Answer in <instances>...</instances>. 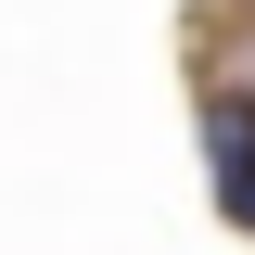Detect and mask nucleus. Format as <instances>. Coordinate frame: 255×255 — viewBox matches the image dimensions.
<instances>
[]
</instances>
